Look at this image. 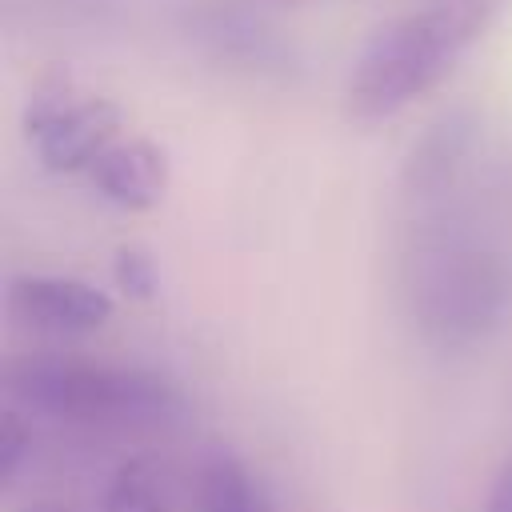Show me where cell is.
Listing matches in <instances>:
<instances>
[{
    "label": "cell",
    "instance_id": "8992f818",
    "mask_svg": "<svg viewBox=\"0 0 512 512\" xmlns=\"http://www.w3.org/2000/svg\"><path fill=\"white\" fill-rule=\"evenodd\" d=\"M476 128H480V120L468 104L440 112L408 148V160L400 172L404 192L416 200H432V196L448 192L456 172L464 168L472 144H476Z\"/></svg>",
    "mask_w": 512,
    "mask_h": 512
},
{
    "label": "cell",
    "instance_id": "7a4b0ae2",
    "mask_svg": "<svg viewBox=\"0 0 512 512\" xmlns=\"http://www.w3.org/2000/svg\"><path fill=\"white\" fill-rule=\"evenodd\" d=\"M408 308L420 336L440 352L484 344L512 316V260L460 232L428 236L408 272Z\"/></svg>",
    "mask_w": 512,
    "mask_h": 512
},
{
    "label": "cell",
    "instance_id": "6da1fadb",
    "mask_svg": "<svg viewBox=\"0 0 512 512\" xmlns=\"http://www.w3.org/2000/svg\"><path fill=\"white\" fill-rule=\"evenodd\" d=\"M492 8L496 0H440L384 24L352 64L348 112L356 120H384L436 88L488 28Z\"/></svg>",
    "mask_w": 512,
    "mask_h": 512
},
{
    "label": "cell",
    "instance_id": "277c9868",
    "mask_svg": "<svg viewBox=\"0 0 512 512\" xmlns=\"http://www.w3.org/2000/svg\"><path fill=\"white\" fill-rule=\"evenodd\" d=\"M120 108L104 96H76L68 88L40 92L28 108V136L44 168L88 172V164L120 140Z\"/></svg>",
    "mask_w": 512,
    "mask_h": 512
},
{
    "label": "cell",
    "instance_id": "4fadbf2b",
    "mask_svg": "<svg viewBox=\"0 0 512 512\" xmlns=\"http://www.w3.org/2000/svg\"><path fill=\"white\" fill-rule=\"evenodd\" d=\"M24 512H64V508H56V504H36V508H24Z\"/></svg>",
    "mask_w": 512,
    "mask_h": 512
},
{
    "label": "cell",
    "instance_id": "3957f363",
    "mask_svg": "<svg viewBox=\"0 0 512 512\" xmlns=\"http://www.w3.org/2000/svg\"><path fill=\"white\" fill-rule=\"evenodd\" d=\"M4 388L32 412L96 428H148L180 416V392L144 368L76 360V356H24L4 368Z\"/></svg>",
    "mask_w": 512,
    "mask_h": 512
},
{
    "label": "cell",
    "instance_id": "30bf717a",
    "mask_svg": "<svg viewBox=\"0 0 512 512\" xmlns=\"http://www.w3.org/2000/svg\"><path fill=\"white\" fill-rule=\"evenodd\" d=\"M112 276H116L120 292H124V296H132V300H152V296H156V288H160L156 260H152V252H148V248H140V244H124V248H116Z\"/></svg>",
    "mask_w": 512,
    "mask_h": 512
},
{
    "label": "cell",
    "instance_id": "5b68a950",
    "mask_svg": "<svg viewBox=\"0 0 512 512\" xmlns=\"http://www.w3.org/2000/svg\"><path fill=\"white\" fill-rule=\"evenodd\" d=\"M16 320L40 332H92L112 320V296L72 276H16L8 284Z\"/></svg>",
    "mask_w": 512,
    "mask_h": 512
},
{
    "label": "cell",
    "instance_id": "8fae6325",
    "mask_svg": "<svg viewBox=\"0 0 512 512\" xmlns=\"http://www.w3.org/2000/svg\"><path fill=\"white\" fill-rule=\"evenodd\" d=\"M28 448H32L28 424L20 420V412H4L0 416V472H4V480H12L20 472Z\"/></svg>",
    "mask_w": 512,
    "mask_h": 512
},
{
    "label": "cell",
    "instance_id": "9c48e42d",
    "mask_svg": "<svg viewBox=\"0 0 512 512\" xmlns=\"http://www.w3.org/2000/svg\"><path fill=\"white\" fill-rule=\"evenodd\" d=\"M196 512H272L260 480L244 460L216 452L204 460L196 480Z\"/></svg>",
    "mask_w": 512,
    "mask_h": 512
},
{
    "label": "cell",
    "instance_id": "7c38bea8",
    "mask_svg": "<svg viewBox=\"0 0 512 512\" xmlns=\"http://www.w3.org/2000/svg\"><path fill=\"white\" fill-rule=\"evenodd\" d=\"M484 512H512V460H504V468L496 472V480L488 488V508Z\"/></svg>",
    "mask_w": 512,
    "mask_h": 512
},
{
    "label": "cell",
    "instance_id": "ba28073f",
    "mask_svg": "<svg viewBox=\"0 0 512 512\" xmlns=\"http://www.w3.org/2000/svg\"><path fill=\"white\" fill-rule=\"evenodd\" d=\"M180 488L164 460L128 456L104 484L100 512H176Z\"/></svg>",
    "mask_w": 512,
    "mask_h": 512
},
{
    "label": "cell",
    "instance_id": "52a82bcc",
    "mask_svg": "<svg viewBox=\"0 0 512 512\" xmlns=\"http://www.w3.org/2000/svg\"><path fill=\"white\" fill-rule=\"evenodd\" d=\"M88 180L116 208L144 212L156 208L168 192V156L152 140H112L88 164Z\"/></svg>",
    "mask_w": 512,
    "mask_h": 512
},
{
    "label": "cell",
    "instance_id": "5bb4252c",
    "mask_svg": "<svg viewBox=\"0 0 512 512\" xmlns=\"http://www.w3.org/2000/svg\"><path fill=\"white\" fill-rule=\"evenodd\" d=\"M252 4H308V0H252Z\"/></svg>",
    "mask_w": 512,
    "mask_h": 512
}]
</instances>
